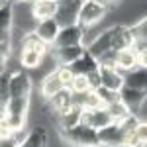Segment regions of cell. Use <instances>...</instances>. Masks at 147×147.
<instances>
[{
    "label": "cell",
    "instance_id": "obj_1",
    "mask_svg": "<svg viewBox=\"0 0 147 147\" xmlns=\"http://www.w3.org/2000/svg\"><path fill=\"white\" fill-rule=\"evenodd\" d=\"M106 14H108V4L100 0H82L77 14V24L84 30H90L100 20L106 18Z\"/></svg>",
    "mask_w": 147,
    "mask_h": 147
},
{
    "label": "cell",
    "instance_id": "obj_2",
    "mask_svg": "<svg viewBox=\"0 0 147 147\" xmlns=\"http://www.w3.org/2000/svg\"><path fill=\"white\" fill-rule=\"evenodd\" d=\"M61 137L69 145L75 147H100L96 129L86 124H79L75 127H69V129H61Z\"/></svg>",
    "mask_w": 147,
    "mask_h": 147
},
{
    "label": "cell",
    "instance_id": "obj_3",
    "mask_svg": "<svg viewBox=\"0 0 147 147\" xmlns=\"http://www.w3.org/2000/svg\"><path fill=\"white\" fill-rule=\"evenodd\" d=\"M118 98H120V102L127 108V112H129V114H137L141 106H145L147 92L141 90V88L122 86V88L118 90Z\"/></svg>",
    "mask_w": 147,
    "mask_h": 147
},
{
    "label": "cell",
    "instance_id": "obj_4",
    "mask_svg": "<svg viewBox=\"0 0 147 147\" xmlns=\"http://www.w3.org/2000/svg\"><path fill=\"white\" fill-rule=\"evenodd\" d=\"M84 37V28H80L79 24H71L59 28L55 41L51 43L53 47H69V45H80Z\"/></svg>",
    "mask_w": 147,
    "mask_h": 147
},
{
    "label": "cell",
    "instance_id": "obj_5",
    "mask_svg": "<svg viewBox=\"0 0 147 147\" xmlns=\"http://www.w3.org/2000/svg\"><path fill=\"white\" fill-rule=\"evenodd\" d=\"M96 136H98V145H104V147H122V143L125 139L118 122H112L102 129H96Z\"/></svg>",
    "mask_w": 147,
    "mask_h": 147
},
{
    "label": "cell",
    "instance_id": "obj_6",
    "mask_svg": "<svg viewBox=\"0 0 147 147\" xmlns=\"http://www.w3.org/2000/svg\"><path fill=\"white\" fill-rule=\"evenodd\" d=\"M114 120L110 118V114L106 112V108H96V110H82L80 114V124H86L94 127V129H102L108 124H112Z\"/></svg>",
    "mask_w": 147,
    "mask_h": 147
},
{
    "label": "cell",
    "instance_id": "obj_7",
    "mask_svg": "<svg viewBox=\"0 0 147 147\" xmlns=\"http://www.w3.org/2000/svg\"><path fill=\"white\" fill-rule=\"evenodd\" d=\"M98 75H100V86L102 88H108V90L118 92L122 86H124L122 71H118V69L98 67Z\"/></svg>",
    "mask_w": 147,
    "mask_h": 147
},
{
    "label": "cell",
    "instance_id": "obj_8",
    "mask_svg": "<svg viewBox=\"0 0 147 147\" xmlns=\"http://www.w3.org/2000/svg\"><path fill=\"white\" fill-rule=\"evenodd\" d=\"M80 2H82V0H73V2H69V4L57 6L55 22L59 24V28H63V26H71V24H77V14H79Z\"/></svg>",
    "mask_w": 147,
    "mask_h": 147
},
{
    "label": "cell",
    "instance_id": "obj_9",
    "mask_svg": "<svg viewBox=\"0 0 147 147\" xmlns=\"http://www.w3.org/2000/svg\"><path fill=\"white\" fill-rule=\"evenodd\" d=\"M86 51H88L92 57H100L102 53H106V51H112V28L100 32V34L90 41V45L86 47Z\"/></svg>",
    "mask_w": 147,
    "mask_h": 147
},
{
    "label": "cell",
    "instance_id": "obj_10",
    "mask_svg": "<svg viewBox=\"0 0 147 147\" xmlns=\"http://www.w3.org/2000/svg\"><path fill=\"white\" fill-rule=\"evenodd\" d=\"M34 34L37 35L43 43L51 45V43L55 41L57 34H59V24L55 22V18H51V20H39V22L35 24Z\"/></svg>",
    "mask_w": 147,
    "mask_h": 147
},
{
    "label": "cell",
    "instance_id": "obj_11",
    "mask_svg": "<svg viewBox=\"0 0 147 147\" xmlns=\"http://www.w3.org/2000/svg\"><path fill=\"white\" fill-rule=\"evenodd\" d=\"M122 79H124V86L141 88V90L147 88V71H145V67H141V65L129 69V71H124V73H122Z\"/></svg>",
    "mask_w": 147,
    "mask_h": 147
},
{
    "label": "cell",
    "instance_id": "obj_12",
    "mask_svg": "<svg viewBox=\"0 0 147 147\" xmlns=\"http://www.w3.org/2000/svg\"><path fill=\"white\" fill-rule=\"evenodd\" d=\"M49 143V136L43 125H35L28 131V136H24V139L18 143V147H47Z\"/></svg>",
    "mask_w": 147,
    "mask_h": 147
},
{
    "label": "cell",
    "instance_id": "obj_13",
    "mask_svg": "<svg viewBox=\"0 0 147 147\" xmlns=\"http://www.w3.org/2000/svg\"><path fill=\"white\" fill-rule=\"evenodd\" d=\"M67 67L73 75H88L90 71H96V69H98V61H96V57H92L90 53L84 49L82 55H80L77 61H73L71 65H67Z\"/></svg>",
    "mask_w": 147,
    "mask_h": 147
},
{
    "label": "cell",
    "instance_id": "obj_14",
    "mask_svg": "<svg viewBox=\"0 0 147 147\" xmlns=\"http://www.w3.org/2000/svg\"><path fill=\"white\" fill-rule=\"evenodd\" d=\"M134 34L129 32V26H114L112 28V51H122L131 47Z\"/></svg>",
    "mask_w": 147,
    "mask_h": 147
},
{
    "label": "cell",
    "instance_id": "obj_15",
    "mask_svg": "<svg viewBox=\"0 0 147 147\" xmlns=\"http://www.w3.org/2000/svg\"><path fill=\"white\" fill-rule=\"evenodd\" d=\"M49 104L53 106V110H55L59 116H63V114H67L69 110H73V108H75L73 92L69 90V88H63V90L57 92L55 96H51V98H49Z\"/></svg>",
    "mask_w": 147,
    "mask_h": 147
},
{
    "label": "cell",
    "instance_id": "obj_16",
    "mask_svg": "<svg viewBox=\"0 0 147 147\" xmlns=\"http://www.w3.org/2000/svg\"><path fill=\"white\" fill-rule=\"evenodd\" d=\"M84 47L82 45H69V47H53V59L57 65H71L82 55Z\"/></svg>",
    "mask_w": 147,
    "mask_h": 147
},
{
    "label": "cell",
    "instance_id": "obj_17",
    "mask_svg": "<svg viewBox=\"0 0 147 147\" xmlns=\"http://www.w3.org/2000/svg\"><path fill=\"white\" fill-rule=\"evenodd\" d=\"M32 14H34L35 22L51 20L57 14V2L55 0H34L32 2Z\"/></svg>",
    "mask_w": 147,
    "mask_h": 147
},
{
    "label": "cell",
    "instance_id": "obj_18",
    "mask_svg": "<svg viewBox=\"0 0 147 147\" xmlns=\"http://www.w3.org/2000/svg\"><path fill=\"white\" fill-rule=\"evenodd\" d=\"M137 65H139V55H137L131 47L122 49V51L116 53V69L118 71L124 73V71H129V69L137 67Z\"/></svg>",
    "mask_w": 147,
    "mask_h": 147
},
{
    "label": "cell",
    "instance_id": "obj_19",
    "mask_svg": "<svg viewBox=\"0 0 147 147\" xmlns=\"http://www.w3.org/2000/svg\"><path fill=\"white\" fill-rule=\"evenodd\" d=\"M65 86H63V82L59 79V75H57V69L55 71H51L49 75H45V79L41 80V94H43V98L49 100L51 96H55L59 90H63Z\"/></svg>",
    "mask_w": 147,
    "mask_h": 147
},
{
    "label": "cell",
    "instance_id": "obj_20",
    "mask_svg": "<svg viewBox=\"0 0 147 147\" xmlns=\"http://www.w3.org/2000/svg\"><path fill=\"white\" fill-rule=\"evenodd\" d=\"M22 49H30V51L39 53V55H45V53H47V43H43L34 32H30V34H24ZM22 49H20V51H22Z\"/></svg>",
    "mask_w": 147,
    "mask_h": 147
},
{
    "label": "cell",
    "instance_id": "obj_21",
    "mask_svg": "<svg viewBox=\"0 0 147 147\" xmlns=\"http://www.w3.org/2000/svg\"><path fill=\"white\" fill-rule=\"evenodd\" d=\"M145 143H147V125L141 124L131 136H127L124 139L122 147H145Z\"/></svg>",
    "mask_w": 147,
    "mask_h": 147
},
{
    "label": "cell",
    "instance_id": "obj_22",
    "mask_svg": "<svg viewBox=\"0 0 147 147\" xmlns=\"http://www.w3.org/2000/svg\"><path fill=\"white\" fill-rule=\"evenodd\" d=\"M10 100V69L0 73V112H4Z\"/></svg>",
    "mask_w": 147,
    "mask_h": 147
},
{
    "label": "cell",
    "instance_id": "obj_23",
    "mask_svg": "<svg viewBox=\"0 0 147 147\" xmlns=\"http://www.w3.org/2000/svg\"><path fill=\"white\" fill-rule=\"evenodd\" d=\"M43 61V55L35 53V51H30V49H22L20 51V65L22 69H37Z\"/></svg>",
    "mask_w": 147,
    "mask_h": 147
},
{
    "label": "cell",
    "instance_id": "obj_24",
    "mask_svg": "<svg viewBox=\"0 0 147 147\" xmlns=\"http://www.w3.org/2000/svg\"><path fill=\"white\" fill-rule=\"evenodd\" d=\"M80 114H82V110H80L79 106H75L73 110H69L67 114H63V116H59L61 118V129H69V127H75V125L80 124Z\"/></svg>",
    "mask_w": 147,
    "mask_h": 147
},
{
    "label": "cell",
    "instance_id": "obj_25",
    "mask_svg": "<svg viewBox=\"0 0 147 147\" xmlns=\"http://www.w3.org/2000/svg\"><path fill=\"white\" fill-rule=\"evenodd\" d=\"M104 108H106V112L110 114V118H112L114 122H122L125 116L129 114V112H127V108L120 102V98H118V100H114V102H110V104H108V106H104Z\"/></svg>",
    "mask_w": 147,
    "mask_h": 147
},
{
    "label": "cell",
    "instance_id": "obj_26",
    "mask_svg": "<svg viewBox=\"0 0 147 147\" xmlns=\"http://www.w3.org/2000/svg\"><path fill=\"white\" fill-rule=\"evenodd\" d=\"M69 90L73 92V94H84V92L90 90L88 80H86V75H75V77H73V80H71Z\"/></svg>",
    "mask_w": 147,
    "mask_h": 147
},
{
    "label": "cell",
    "instance_id": "obj_27",
    "mask_svg": "<svg viewBox=\"0 0 147 147\" xmlns=\"http://www.w3.org/2000/svg\"><path fill=\"white\" fill-rule=\"evenodd\" d=\"M14 26V10L10 4L0 6V28L2 30H12Z\"/></svg>",
    "mask_w": 147,
    "mask_h": 147
},
{
    "label": "cell",
    "instance_id": "obj_28",
    "mask_svg": "<svg viewBox=\"0 0 147 147\" xmlns=\"http://www.w3.org/2000/svg\"><path fill=\"white\" fill-rule=\"evenodd\" d=\"M96 94H98V98H100V102H102V106H108L110 102H114V100H118V92H114V90H108V88H96Z\"/></svg>",
    "mask_w": 147,
    "mask_h": 147
},
{
    "label": "cell",
    "instance_id": "obj_29",
    "mask_svg": "<svg viewBox=\"0 0 147 147\" xmlns=\"http://www.w3.org/2000/svg\"><path fill=\"white\" fill-rule=\"evenodd\" d=\"M10 55H12L10 41H8V43H0V73H2V71H6Z\"/></svg>",
    "mask_w": 147,
    "mask_h": 147
},
{
    "label": "cell",
    "instance_id": "obj_30",
    "mask_svg": "<svg viewBox=\"0 0 147 147\" xmlns=\"http://www.w3.org/2000/svg\"><path fill=\"white\" fill-rule=\"evenodd\" d=\"M57 75H59V79H61V82H63V86L69 88V86H71V80H73L75 75L69 71L67 65H59V67H57Z\"/></svg>",
    "mask_w": 147,
    "mask_h": 147
},
{
    "label": "cell",
    "instance_id": "obj_31",
    "mask_svg": "<svg viewBox=\"0 0 147 147\" xmlns=\"http://www.w3.org/2000/svg\"><path fill=\"white\" fill-rule=\"evenodd\" d=\"M86 80H88V86H90V90H96V88H100V75H98V69H96V71H90V73L86 75Z\"/></svg>",
    "mask_w": 147,
    "mask_h": 147
},
{
    "label": "cell",
    "instance_id": "obj_32",
    "mask_svg": "<svg viewBox=\"0 0 147 147\" xmlns=\"http://www.w3.org/2000/svg\"><path fill=\"white\" fill-rule=\"evenodd\" d=\"M0 147H18V141L12 136H4L0 137Z\"/></svg>",
    "mask_w": 147,
    "mask_h": 147
},
{
    "label": "cell",
    "instance_id": "obj_33",
    "mask_svg": "<svg viewBox=\"0 0 147 147\" xmlns=\"http://www.w3.org/2000/svg\"><path fill=\"white\" fill-rule=\"evenodd\" d=\"M8 41H10V30L0 28V43H8Z\"/></svg>",
    "mask_w": 147,
    "mask_h": 147
},
{
    "label": "cell",
    "instance_id": "obj_34",
    "mask_svg": "<svg viewBox=\"0 0 147 147\" xmlns=\"http://www.w3.org/2000/svg\"><path fill=\"white\" fill-rule=\"evenodd\" d=\"M57 6H63V4H69V2H73V0H55Z\"/></svg>",
    "mask_w": 147,
    "mask_h": 147
},
{
    "label": "cell",
    "instance_id": "obj_35",
    "mask_svg": "<svg viewBox=\"0 0 147 147\" xmlns=\"http://www.w3.org/2000/svg\"><path fill=\"white\" fill-rule=\"evenodd\" d=\"M6 4H10V0H0V6H6Z\"/></svg>",
    "mask_w": 147,
    "mask_h": 147
},
{
    "label": "cell",
    "instance_id": "obj_36",
    "mask_svg": "<svg viewBox=\"0 0 147 147\" xmlns=\"http://www.w3.org/2000/svg\"><path fill=\"white\" fill-rule=\"evenodd\" d=\"M100 2H104V4H110V2H116V0H100Z\"/></svg>",
    "mask_w": 147,
    "mask_h": 147
},
{
    "label": "cell",
    "instance_id": "obj_37",
    "mask_svg": "<svg viewBox=\"0 0 147 147\" xmlns=\"http://www.w3.org/2000/svg\"><path fill=\"white\" fill-rule=\"evenodd\" d=\"M18 2H34V0H18Z\"/></svg>",
    "mask_w": 147,
    "mask_h": 147
}]
</instances>
